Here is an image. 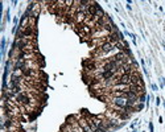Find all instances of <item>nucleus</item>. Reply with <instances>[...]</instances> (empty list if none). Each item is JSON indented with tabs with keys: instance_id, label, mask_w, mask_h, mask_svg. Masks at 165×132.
<instances>
[{
	"instance_id": "nucleus-1",
	"label": "nucleus",
	"mask_w": 165,
	"mask_h": 132,
	"mask_svg": "<svg viewBox=\"0 0 165 132\" xmlns=\"http://www.w3.org/2000/svg\"><path fill=\"white\" fill-rule=\"evenodd\" d=\"M114 48H115V45H112V44H110V42H105V44L100 46V50H102V53L103 54H107V53H110V52H112L114 50Z\"/></svg>"
}]
</instances>
